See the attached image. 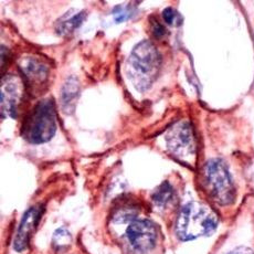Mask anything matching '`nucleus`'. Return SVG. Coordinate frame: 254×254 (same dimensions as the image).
I'll return each instance as SVG.
<instances>
[{"label": "nucleus", "mask_w": 254, "mask_h": 254, "mask_svg": "<svg viewBox=\"0 0 254 254\" xmlns=\"http://www.w3.org/2000/svg\"><path fill=\"white\" fill-rule=\"evenodd\" d=\"M19 71L27 92L36 96L43 91V87H46L50 66L41 58L29 56L19 61Z\"/></svg>", "instance_id": "6"}, {"label": "nucleus", "mask_w": 254, "mask_h": 254, "mask_svg": "<svg viewBox=\"0 0 254 254\" xmlns=\"http://www.w3.org/2000/svg\"><path fill=\"white\" fill-rule=\"evenodd\" d=\"M139 212L138 204L129 199L122 198L121 201H117L113 209L112 220L116 223H125L133 221Z\"/></svg>", "instance_id": "10"}, {"label": "nucleus", "mask_w": 254, "mask_h": 254, "mask_svg": "<svg viewBox=\"0 0 254 254\" xmlns=\"http://www.w3.org/2000/svg\"><path fill=\"white\" fill-rule=\"evenodd\" d=\"M175 198V190L169 183H163L153 194V202L157 207H167Z\"/></svg>", "instance_id": "12"}, {"label": "nucleus", "mask_w": 254, "mask_h": 254, "mask_svg": "<svg viewBox=\"0 0 254 254\" xmlns=\"http://www.w3.org/2000/svg\"><path fill=\"white\" fill-rule=\"evenodd\" d=\"M7 51H8V49H6L2 46L1 47V69L2 70L4 69V66H6V61L8 62L9 59H10V55H9V53L6 56Z\"/></svg>", "instance_id": "18"}, {"label": "nucleus", "mask_w": 254, "mask_h": 254, "mask_svg": "<svg viewBox=\"0 0 254 254\" xmlns=\"http://www.w3.org/2000/svg\"><path fill=\"white\" fill-rule=\"evenodd\" d=\"M80 94V84L75 77H70L64 83L61 92V99L63 109L66 113H70L73 111L75 105V101Z\"/></svg>", "instance_id": "11"}, {"label": "nucleus", "mask_w": 254, "mask_h": 254, "mask_svg": "<svg viewBox=\"0 0 254 254\" xmlns=\"http://www.w3.org/2000/svg\"><path fill=\"white\" fill-rule=\"evenodd\" d=\"M163 18L165 22L170 24V26H175V24L180 26V23H182V17L173 8H166L163 11Z\"/></svg>", "instance_id": "15"}, {"label": "nucleus", "mask_w": 254, "mask_h": 254, "mask_svg": "<svg viewBox=\"0 0 254 254\" xmlns=\"http://www.w3.org/2000/svg\"><path fill=\"white\" fill-rule=\"evenodd\" d=\"M151 31H153V35L157 39L163 38L167 33V30L157 20L151 21Z\"/></svg>", "instance_id": "17"}, {"label": "nucleus", "mask_w": 254, "mask_h": 254, "mask_svg": "<svg viewBox=\"0 0 254 254\" xmlns=\"http://www.w3.org/2000/svg\"><path fill=\"white\" fill-rule=\"evenodd\" d=\"M26 91V86L21 77L13 74L2 76L1 86H0L2 116H10L12 119H16L19 106L22 103Z\"/></svg>", "instance_id": "7"}, {"label": "nucleus", "mask_w": 254, "mask_h": 254, "mask_svg": "<svg viewBox=\"0 0 254 254\" xmlns=\"http://www.w3.org/2000/svg\"><path fill=\"white\" fill-rule=\"evenodd\" d=\"M168 150L176 157L188 162L196 157V138L191 124L182 121L173 125L165 135Z\"/></svg>", "instance_id": "5"}, {"label": "nucleus", "mask_w": 254, "mask_h": 254, "mask_svg": "<svg viewBox=\"0 0 254 254\" xmlns=\"http://www.w3.org/2000/svg\"><path fill=\"white\" fill-rule=\"evenodd\" d=\"M86 13L84 11H81L79 13L73 14L70 19H63L60 21V24H58L57 31L59 35H70L75 29L79 28L82 22L85 20Z\"/></svg>", "instance_id": "13"}, {"label": "nucleus", "mask_w": 254, "mask_h": 254, "mask_svg": "<svg viewBox=\"0 0 254 254\" xmlns=\"http://www.w3.org/2000/svg\"><path fill=\"white\" fill-rule=\"evenodd\" d=\"M112 12L114 14L116 22H122L129 18V8H125L124 6H117Z\"/></svg>", "instance_id": "16"}, {"label": "nucleus", "mask_w": 254, "mask_h": 254, "mask_svg": "<svg viewBox=\"0 0 254 254\" xmlns=\"http://www.w3.org/2000/svg\"><path fill=\"white\" fill-rule=\"evenodd\" d=\"M229 254H254L252 250H250V249L248 248H244V247H241V248H238L236 249V250L231 251Z\"/></svg>", "instance_id": "19"}, {"label": "nucleus", "mask_w": 254, "mask_h": 254, "mask_svg": "<svg viewBox=\"0 0 254 254\" xmlns=\"http://www.w3.org/2000/svg\"><path fill=\"white\" fill-rule=\"evenodd\" d=\"M202 183L210 198L221 206L231 204L236 199L233 180L227 165L221 159H211L204 165Z\"/></svg>", "instance_id": "4"}, {"label": "nucleus", "mask_w": 254, "mask_h": 254, "mask_svg": "<svg viewBox=\"0 0 254 254\" xmlns=\"http://www.w3.org/2000/svg\"><path fill=\"white\" fill-rule=\"evenodd\" d=\"M71 241H72L71 233L64 228L58 229V230L53 233L52 244L58 251H61V250H63V249H66L71 244Z\"/></svg>", "instance_id": "14"}, {"label": "nucleus", "mask_w": 254, "mask_h": 254, "mask_svg": "<svg viewBox=\"0 0 254 254\" xmlns=\"http://www.w3.org/2000/svg\"><path fill=\"white\" fill-rule=\"evenodd\" d=\"M219 223L217 213L198 201H191L182 208L176 221V234L183 241L208 236L216 230Z\"/></svg>", "instance_id": "2"}, {"label": "nucleus", "mask_w": 254, "mask_h": 254, "mask_svg": "<svg viewBox=\"0 0 254 254\" xmlns=\"http://www.w3.org/2000/svg\"><path fill=\"white\" fill-rule=\"evenodd\" d=\"M162 65V57L153 43L141 41L127 61V76L138 91H146L153 84Z\"/></svg>", "instance_id": "1"}, {"label": "nucleus", "mask_w": 254, "mask_h": 254, "mask_svg": "<svg viewBox=\"0 0 254 254\" xmlns=\"http://www.w3.org/2000/svg\"><path fill=\"white\" fill-rule=\"evenodd\" d=\"M126 236L134 250L145 253L155 247L157 229L148 219H135L127 228Z\"/></svg>", "instance_id": "8"}, {"label": "nucleus", "mask_w": 254, "mask_h": 254, "mask_svg": "<svg viewBox=\"0 0 254 254\" xmlns=\"http://www.w3.org/2000/svg\"><path fill=\"white\" fill-rule=\"evenodd\" d=\"M57 130V111L52 99L39 102L23 119L21 136L31 144L50 140Z\"/></svg>", "instance_id": "3"}, {"label": "nucleus", "mask_w": 254, "mask_h": 254, "mask_svg": "<svg viewBox=\"0 0 254 254\" xmlns=\"http://www.w3.org/2000/svg\"><path fill=\"white\" fill-rule=\"evenodd\" d=\"M43 211H45V208L41 204H38V206L28 209L26 213L23 214L13 241L14 250L22 252L28 248L29 241H30L32 233L35 232L38 223L40 221Z\"/></svg>", "instance_id": "9"}]
</instances>
